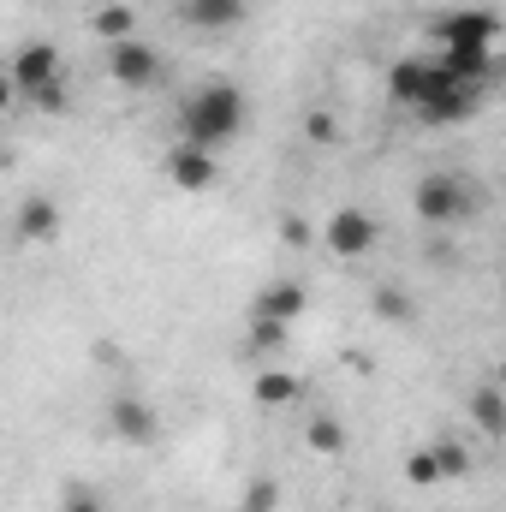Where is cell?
<instances>
[{
	"label": "cell",
	"instance_id": "6da1fadb",
	"mask_svg": "<svg viewBox=\"0 0 506 512\" xmlns=\"http://www.w3.org/2000/svg\"><path fill=\"white\" fill-rule=\"evenodd\" d=\"M179 131H185V143L221 149L227 137H239V131H245V90H239V84H227V78H215V84L191 90V96L179 102Z\"/></svg>",
	"mask_w": 506,
	"mask_h": 512
},
{
	"label": "cell",
	"instance_id": "7a4b0ae2",
	"mask_svg": "<svg viewBox=\"0 0 506 512\" xmlns=\"http://www.w3.org/2000/svg\"><path fill=\"white\" fill-rule=\"evenodd\" d=\"M411 209H417L429 227H465V221H477L483 191H477V179H465V173H429V179L417 185Z\"/></svg>",
	"mask_w": 506,
	"mask_h": 512
},
{
	"label": "cell",
	"instance_id": "3957f363",
	"mask_svg": "<svg viewBox=\"0 0 506 512\" xmlns=\"http://www.w3.org/2000/svg\"><path fill=\"white\" fill-rule=\"evenodd\" d=\"M447 84H453V78H447L435 60H417V54L393 60V72H387V96H393L399 108H411V114H417V108H423L435 90H447Z\"/></svg>",
	"mask_w": 506,
	"mask_h": 512
},
{
	"label": "cell",
	"instance_id": "277c9868",
	"mask_svg": "<svg viewBox=\"0 0 506 512\" xmlns=\"http://www.w3.org/2000/svg\"><path fill=\"white\" fill-rule=\"evenodd\" d=\"M376 239H381V227H376V215L370 209H358V203H346V209H334L328 215V227H322V245L334 256H370L376 251Z\"/></svg>",
	"mask_w": 506,
	"mask_h": 512
},
{
	"label": "cell",
	"instance_id": "5b68a950",
	"mask_svg": "<svg viewBox=\"0 0 506 512\" xmlns=\"http://www.w3.org/2000/svg\"><path fill=\"white\" fill-rule=\"evenodd\" d=\"M429 30H435V42H441V48H459V42L495 48V36H501V18H495L489 6H459V12H441Z\"/></svg>",
	"mask_w": 506,
	"mask_h": 512
},
{
	"label": "cell",
	"instance_id": "8992f818",
	"mask_svg": "<svg viewBox=\"0 0 506 512\" xmlns=\"http://www.w3.org/2000/svg\"><path fill=\"white\" fill-rule=\"evenodd\" d=\"M167 179H173L179 191H209V185L221 179V161H215V149L179 137V143L167 149Z\"/></svg>",
	"mask_w": 506,
	"mask_h": 512
},
{
	"label": "cell",
	"instance_id": "52a82bcc",
	"mask_svg": "<svg viewBox=\"0 0 506 512\" xmlns=\"http://www.w3.org/2000/svg\"><path fill=\"white\" fill-rule=\"evenodd\" d=\"M108 78L126 84V90H149V84L161 78V54H155L149 42H137V36H131V42H114V48H108Z\"/></svg>",
	"mask_w": 506,
	"mask_h": 512
},
{
	"label": "cell",
	"instance_id": "ba28073f",
	"mask_svg": "<svg viewBox=\"0 0 506 512\" xmlns=\"http://www.w3.org/2000/svg\"><path fill=\"white\" fill-rule=\"evenodd\" d=\"M108 429H114L126 447H149V441L161 435V417H155V405H149L143 393H120V399L108 405Z\"/></svg>",
	"mask_w": 506,
	"mask_h": 512
},
{
	"label": "cell",
	"instance_id": "9c48e42d",
	"mask_svg": "<svg viewBox=\"0 0 506 512\" xmlns=\"http://www.w3.org/2000/svg\"><path fill=\"white\" fill-rule=\"evenodd\" d=\"M12 90L18 96H30V90H42V84H60V48L54 42H24L18 54H12Z\"/></svg>",
	"mask_w": 506,
	"mask_h": 512
},
{
	"label": "cell",
	"instance_id": "30bf717a",
	"mask_svg": "<svg viewBox=\"0 0 506 512\" xmlns=\"http://www.w3.org/2000/svg\"><path fill=\"white\" fill-rule=\"evenodd\" d=\"M477 108H483V90L477 84H447V90H435L417 108V120L423 126H465V120H477Z\"/></svg>",
	"mask_w": 506,
	"mask_h": 512
},
{
	"label": "cell",
	"instance_id": "8fae6325",
	"mask_svg": "<svg viewBox=\"0 0 506 512\" xmlns=\"http://www.w3.org/2000/svg\"><path fill=\"white\" fill-rule=\"evenodd\" d=\"M435 66H441L453 84H477V90H489V78H495V48L459 42V48H441V54H435Z\"/></svg>",
	"mask_w": 506,
	"mask_h": 512
},
{
	"label": "cell",
	"instance_id": "7c38bea8",
	"mask_svg": "<svg viewBox=\"0 0 506 512\" xmlns=\"http://www.w3.org/2000/svg\"><path fill=\"white\" fill-rule=\"evenodd\" d=\"M304 304H310V292L298 280H274V286L256 292V316L262 322H292V316H304Z\"/></svg>",
	"mask_w": 506,
	"mask_h": 512
},
{
	"label": "cell",
	"instance_id": "4fadbf2b",
	"mask_svg": "<svg viewBox=\"0 0 506 512\" xmlns=\"http://www.w3.org/2000/svg\"><path fill=\"white\" fill-rule=\"evenodd\" d=\"M54 233H60V209H54V197H24V203H18V239L48 245Z\"/></svg>",
	"mask_w": 506,
	"mask_h": 512
},
{
	"label": "cell",
	"instance_id": "5bb4252c",
	"mask_svg": "<svg viewBox=\"0 0 506 512\" xmlns=\"http://www.w3.org/2000/svg\"><path fill=\"white\" fill-rule=\"evenodd\" d=\"M185 24L191 30H233V24H245V0H185Z\"/></svg>",
	"mask_w": 506,
	"mask_h": 512
},
{
	"label": "cell",
	"instance_id": "9a60e30c",
	"mask_svg": "<svg viewBox=\"0 0 506 512\" xmlns=\"http://www.w3.org/2000/svg\"><path fill=\"white\" fill-rule=\"evenodd\" d=\"M298 393H304V382H298L292 370H262V376H256V405H268V411L292 405Z\"/></svg>",
	"mask_w": 506,
	"mask_h": 512
},
{
	"label": "cell",
	"instance_id": "2e32d148",
	"mask_svg": "<svg viewBox=\"0 0 506 512\" xmlns=\"http://www.w3.org/2000/svg\"><path fill=\"white\" fill-rule=\"evenodd\" d=\"M471 417H477V429H483L489 441H501L506 417H501V387H495V382H483L477 393H471Z\"/></svg>",
	"mask_w": 506,
	"mask_h": 512
},
{
	"label": "cell",
	"instance_id": "e0dca14e",
	"mask_svg": "<svg viewBox=\"0 0 506 512\" xmlns=\"http://www.w3.org/2000/svg\"><path fill=\"white\" fill-rule=\"evenodd\" d=\"M96 30H102L108 42H131V36H137V12L114 0V6H102V12H96Z\"/></svg>",
	"mask_w": 506,
	"mask_h": 512
},
{
	"label": "cell",
	"instance_id": "ac0fdd59",
	"mask_svg": "<svg viewBox=\"0 0 506 512\" xmlns=\"http://www.w3.org/2000/svg\"><path fill=\"white\" fill-rule=\"evenodd\" d=\"M405 483H417V489H435V483H441V465H435L429 447H411V453H405Z\"/></svg>",
	"mask_w": 506,
	"mask_h": 512
},
{
	"label": "cell",
	"instance_id": "d6986e66",
	"mask_svg": "<svg viewBox=\"0 0 506 512\" xmlns=\"http://www.w3.org/2000/svg\"><path fill=\"white\" fill-rule=\"evenodd\" d=\"M310 447L334 459V453H346V429H340L334 417H310Z\"/></svg>",
	"mask_w": 506,
	"mask_h": 512
},
{
	"label": "cell",
	"instance_id": "ffe728a7",
	"mask_svg": "<svg viewBox=\"0 0 506 512\" xmlns=\"http://www.w3.org/2000/svg\"><path fill=\"white\" fill-rule=\"evenodd\" d=\"M429 453H435L441 477H465V471H471V453H465L459 441H429Z\"/></svg>",
	"mask_w": 506,
	"mask_h": 512
},
{
	"label": "cell",
	"instance_id": "44dd1931",
	"mask_svg": "<svg viewBox=\"0 0 506 512\" xmlns=\"http://www.w3.org/2000/svg\"><path fill=\"white\" fill-rule=\"evenodd\" d=\"M280 507V483L274 477H256L251 489H245V512H274Z\"/></svg>",
	"mask_w": 506,
	"mask_h": 512
},
{
	"label": "cell",
	"instance_id": "7402d4cb",
	"mask_svg": "<svg viewBox=\"0 0 506 512\" xmlns=\"http://www.w3.org/2000/svg\"><path fill=\"white\" fill-rule=\"evenodd\" d=\"M60 512H108V507H102V495H96L90 483H72V489L60 495Z\"/></svg>",
	"mask_w": 506,
	"mask_h": 512
},
{
	"label": "cell",
	"instance_id": "603a6c76",
	"mask_svg": "<svg viewBox=\"0 0 506 512\" xmlns=\"http://www.w3.org/2000/svg\"><path fill=\"white\" fill-rule=\"evenodd\" d=\"M30 108L60 114V108H66V84H42V90H30Z\"/></svg>",
	"mask_w": 506,
	"mask_h": 512
},
{
	"label": "cell",
	"instance_id": "cb8c5ba5",
	"mask_svg": "<svg viewBox=\"0 0 506 512\" xmlns=\"http://www.w3.org/2000/svg\"><path fill=\"white\" fill-rule=\"evenodd\" d=\"M304 137H310V143H334V137H340V120H334V114H310V120H304Z\"/></svg>",
	"mask_w": 506,
	"mask_h": 512
},
{
	"label": "cell",
	"instance_id": "d4e9b609",
	"mask_svg": "<svg viewBox=\"0 0 506 512\" xmlns=\"http://www.w3.org/2000/svg\"><path fill=\"white\" fill-rule=\"evenodd\" d=\"M376 310H381V316H393V322H405V316H411V304H405L393 286H381V292H376Z\"/></svg>",
	"mask_w": 506,
	"mask_h": 512
},
{
	"label": "cell",
	"instance_id": "484cf974",
	"mask_svg": "<svg viewBox=\"0 0 506 512\" xmlns=\"http://www.w3.org/2000/svg\"><path fill=\"white\" fill-rule=\"evenodd\" d=\"M280 340H286V322H262V316H256L251 346H280Z\"/></svg>",
	"mask_w": 506,
	"mask_h": 512
},
{
	"label": "cell",
	"instance_id": "4316f807",
	"mask_svg": "<svg viewBox=\"0 0 506 512\" xmlns=\"http://www.w3.org/2000/svg\"><path fill=\"white\" fill-rule=\"evenodd\" d=\"M286 245H310V227H304V221H298V215H292V221H286Z\"/></svg>",
	"mask_w": 506,
	"mask_h": 512
},
{
	"label": "cell",
	"instance_id": "83f0119b",
	"mask_svg": "<svg viewBox=\"0 0 506 512\" xmlns=\"http://www.w3.org/2000/svg\"><path fill=\"white\" fill-rule=\"evenodd\" d=\"M12 96H18V90H12V78H6V72H0V114H6V108H12Z\"/></svg>",
	"mask_w": 506,
	"mask_h": 512
},
{
	"label": "cell",
	"instance_id": "f1b7e54d",
	"mask_svg": "<svg viewBox=\"0 0 506 512\" xmlns=\"http://www.w3.org/2000/svg\"><path fill=\"white\" fill-rule=\"evenodd\" d=\"M0 161H6V149H0Z\"/></svg>",
	"mask_w": 506,
	"mask_h": 512
}]
</instances>
